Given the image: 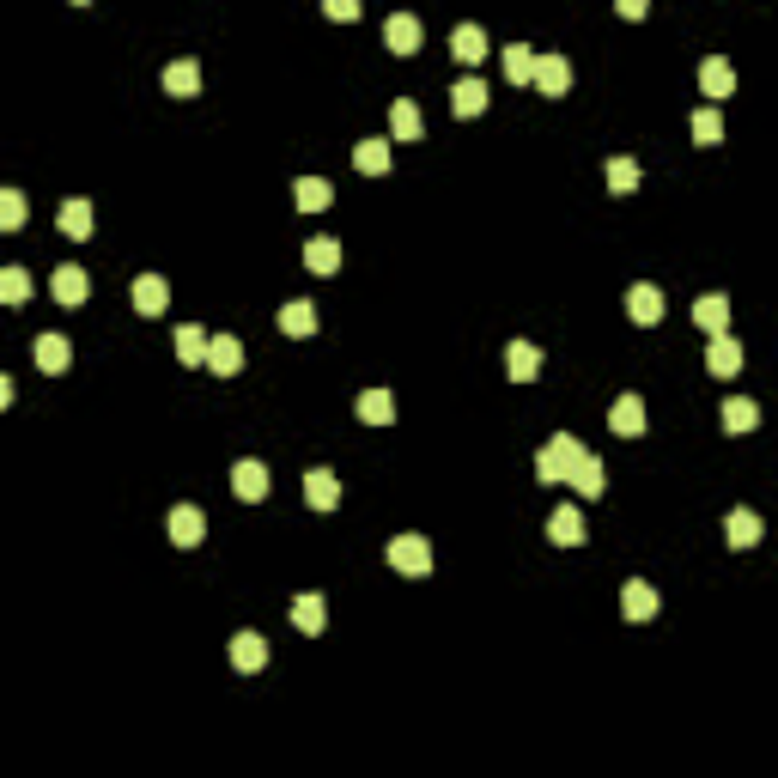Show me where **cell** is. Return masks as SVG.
<instances>
[{
  "label": "cell",
  "instance_id": "cell-1",
  "mask_svg": "<svg viewBox=\"0 0 778 778\" xmlns=\"http://www.w3.org/2000/svg\"><path fill=\"white\" fill-rule=\"evenodd\" d=\"M578 456H584V444H578L572 432H554L548 444H541V456H535V475L548 481V487H566L572 469H578Z\"/></svg>",
  "mask_w": 778,
  "mask_h": 778
},
{
  "label": "cell",
  "instance_id": "cell-2",
  "mask_svg": "<svg viewBox=\"0 0 778 778\" xmlns=\"http://www.w3.org/2000/svg\"><path fill=\"white\" fill-rule=\"evenodd\" d=\"M389 566L408 572V578H426L432 572V541L426 535H396L389 541Z\"/></svg>",
  "mask_w": 778,
  "mask_h": 778
},
{
  "label": "cell",
  "instance_id": "cell-3",
  "mask_svg": "<svg viewBox=\"0 0 778 778\" xmlns=\"http://www.w3.org/2000/svg\"><path fill=\"white\" fill-rule=\"evenodd\" d=\"M535 92L541 98H566L572 92V61L566 55H535Z\"/></svg>",
  "mask_w": 778,
  "mask_h": 778
},
{
  "label": "cell",
  "instance_id": "cell-4",
  "mask_svg": "<svg viewBox=\"0 0 778 778\" xmlns=\"http://www.w3.org/2000/svg\"><path fill=\"white\" fill-rule=\"evenodd\" d=\"M231 493H238L244 505H262L268 499V469L256 456H244V462H231Z\"/></svg>",
  "mask_w": 778,
  "mask_h": 778
},
{
  "label": "cell",
  "instance_id": "cell-5",
  "mask_svg": "<svg viewBox=\"0 0 778 778\" xmlns=\"http://www.w3.org/2000/svg\"><path fill=\"white\" fill-rule=\"evenodd\" d=\"M699 92H706L712 104H724V98L736 92V67H730L724 55H712V61H699Z\"/></svg>",
  "mask_w": 778,
  "mask_h": 778
},
{
  "label": "cell",
  "instance_id": "cell-6",
  "mask_svg": "<svg viewBox=\"0 0 778 778\" xmlns=\"http://www.w3.org/2000/svg\"><path fill=\"white\" fill-rule=\"evenodd\" d=\"M383 49H389V55H414V49H420V19H414V13H389Z\"/></svg>",
  "mask_w": 778,
  "mask_h": 778
},
{
  "label": "cell",
  "instance_id": "cell-7",
  "mask_svg": "<svg viewBox=\"0 0 778 778\" xmlns=\"http://www.w3.org/2000/svg\"><path fill=\"white\" fill-rule=\"evenodd\" d=\"M207 371H213V377H238V371H244V341H238V335H213Z\"/></svg>",
  "mask_w": 778,
  "mask_h": 778
},
{
  "label": "cell",
  "instance_id": "cell-8",
  "mask_svg": "<svg viewBox=\"0 0 778 778\" xmlns=\"http://www.w3.org/2000/svg\"><path fill=\"white\" fill-rule=\"evenodd\" d=\"M627 317H633V323H645V329H651V323H663V292H657L651 280H639V286L627 292Z\"/></svg>",
  "mask_w": 778,
  "mask_h": 778
},
{
  "label": "cell",
  "instance_id": "cell-9",
  "mask_svg": "<svg viewBox=\"0 0 778 778\" xmlns=\"http://www.w3.org/2000/svg\"><path fill=\"white\" fill-rule=\"evenodd\" d=\"M706 365H712V377H736L742 371V341H730V329L712 335L706 341Z\"/></svg>",
  "mask_w": 778,
  "mask_h": 778
},
{
  "label": "cell",
  "instance_id": "cell-10",
  "mask_svg": "<svg viewBox=\"0 0 778 778\" xmlns=\"http://www.w3.org/2000/svg\"><path fill=\"white\" fill-rule=\"evenodd\" d=\"M165 304H171V286L159 274H140L134 280V310H140V317H165Z\"/></svg>",
  "mask_w": 778,
  "mask_h": 778
},
{
  "label": "cell",
  "instance_id": "cell-11",
  "mask_svg": "<svg viewBox=\"0 0 778 778\" xmlns=\"http://www.w3.org/2000/svg\"><path fill=\"white\" fill-rule=\"evenodd\" d=\"M268 663V639L262 633H238V639H231V669H238V675H256Z\"/></svg>",
  "mask_w": 778,
  "mask_h": 778
},
{
  "label": "cell",
  "instance_id": "cell-12",
  "mask_svg": "<svg viewBox=\"0 0 778 778\" xmlns=\"http://www.w3.org/2000/svg\"><path fill=\"white\" fill-rule=\"evenodd\" d=\"M171 541H177V548H201V541H207V517L195 505H177L171 511Z\"/></svg>",
  "mask_w": 778,
  "mask_h": 778
},
{
  "label": "cell",
  "instance_id": "cell-13",
  "mask_svg": "<svg viewBox=\"0 0 778 778\" xmlns=\"http://www.w3.org/2000/svg\"><path fill=\"white\" fill-rule=\"evenodd\" d=\"M548 541H554V548H578V541H584V511H578V505H560V511L548 517Z\"/></svg>",
  "mask_w": 778,
  "mask_h": 778
},
{
  "label": "cell",
  "instance_id": "cell-14",
  "mask_svg": "<svg viewBox=\"0 0 778 778\" xmlns=\"http://www.w3.org/2000/svg\"><path fill=\"white\" fill-rule=\"evenodd\" d=\"M608 426H614V438H639V432H645V402H639V396H620V402L608 408Z\"/></svg>",
  "mask_w": 778,
  "mask_h": 778
},
{
  "label": "cell",
  "instance_id": "cell-15",
  "mask_svg": "<svg viewBox=\"0 0 778 778\" xmlns=\"http://www.w3.org/2000/svg\"><path fill=\"white\" fill-rule=\"evenodd\" d=\"M693 323L706 329V335H724V329H730V298H724V292H706V298L693 304Z\"/></svg>",
  "mask_w": 778,
  "mask_h": 778
},
{
  "label": "cell",
  "instance_id": "cell-16",
  "mask_svg": "<svg viewBox=\"0 0 778 778\" xmlns=\"http://www.w3.org/2000/svg\"><path fill=\"white\" fill-rule=\"evenodd\" d=\"M499 67H505V80H511V86H535V49H529V43H505Z\"/></svg>",
  "mask_w": 778,
  "mask_h": 778
},
{
  "label": "cell",
  "instance_id": "cell-17",
  "mask_svg": "<svg viewBox=\"0 0 778 778\" xmlns=\"http://www.w3.org/2000/svg\"><path fill=\"white\" fill-rule=\"evenodd\" d=\"M450 55L469 61V67L487 61V31H481V25H456V31H450Z\"/></svg>",
  "mask_w": 778,
  "mask_h": 778
},
{
  "label": "cell",
  "instance_id": "cell-18",
  "mask_svg": "<svg viewBox=\"0 0 778 778\" xmlns=\"http://www.w3.org/2000/svg\"><path fill=\"white\" fill-rule=\"evenodd\" d=\"M304 499L317 505V511H335V505H341V481H335L329 469H310V475H304Z\"/></svg>",
  "mask_w": 778,
  "mask_h": 778
},
{
  "label": "cell",
  "instance_id": "cell-19",
  "mask_svg": "<svg viewBox=\"0 0 778 778\" xmlns=\"http://www.w3.org/2000/svg\"><path fill=\"white\" fill-rule=\"evenodd\" d=\"M31 359H37V371H67V359H73V347H67V335H37V347H31Z\"/></svg>",
  "mask_w": 778,
  "mask_h": 778
},
{
  "label": "cell",
  "instance_id": "cell-20",
  "mask_svg": "<svg viewBox=\"0 0 778 778\" xmlns=\"http://www.w3.org/2000/svg\"><path fill=\"white\" fill-rule=\"evenodd\" d=\"M620 614H627V620H651L657 614V590L645 578H633L627 590H620Z\"/></svg>",
  "mask_w": 778,
  "mask_h": 778
},
{
  "label": "cell",
  "instance_id": "cell-21",
  "mask_svg": "<svg viewBox=\"0 0 778 778\" xmlns=\"http://www.w3.org/2000/svg\"><path fill=\"white\" fill-rule=\"evenodd\" d=\"M450 110L456 116H481L487 110V80H456L450 86Z\"/></svg>",
  "mask_w": 778,
  "mask_h": 778
},
{
  "label": "cell",
  "instance_id": "cell-22",
  "mask_svg": "<svg viewBox=\"0 0 778 778\" xmlns=\"http://www.w3.org/2000/svg\"><path fill=\"white\" fill-rule=\"evenodd\" d=\"M207 347H213V335H207L201 323H183V329H177V359H183V365H207Z\"/></svg>",
  "mask_w": 778,
  "mask_h": 778
},
{
  "label": "cell",
  "instance_id": "cell-23",
  "mask_svg": "<svg viewBox=\"0 0 778 778\" xmlns=\"http://www.w3.org/2000/svg\"><path fill=\"white\" fill-rule=\"evenodd\" d=\"M505 371H511L517 383L541 377V347H535V341H511V353H505Z\"/></svg>",
  "mask_w": 778,
  "mask_h": 778
},
{
  "label": "cell",
  "instance_id": "cell-24",
  "mask_svg": "<svg viewBox=\"0 0 778 778\" xmlns=\"http://www.w3.org/2000/svg\"><path fill=\"white\" fill-rule=\"evenodd\" d=\"M602 481H608V475H602V462H596V456L584 450V456H578V469H572V481H566V487H578L584 499H602V493H608Z\"/></svg>",
  "mask_w": 778,
  "mask_h": 778
},
{
  "label": "cell",
  "instance_id": "cell-25",
  "mask_svg": "<svg viewBox=\"0 0 778 778\" xmlns=\"http://www.w3.org/2000/svg\"><path fill=\"white\" fill-rule=\"evenodd\" d=\"M724 541H730V548H754V541H760V517L736 505V511L724 517Z\"/></svg>",
  "mask_w": 778,
  "mask_h": 778
},
{
  "label": "cell",
  "instance_id": "cell-26",
  "mask_svg": "<svg viewBox=\"0 0 778 778\" xmlns=\"http://www.w3.org/2000/svg\"><path fill=\"white\" fill-rule=\"evenodd\" d=\"M359 420L365 426H389L396 420V396H389V389H365L359 396Z\"/></svg>",
  "mask_w": 778,
  "mask_h": 778
},
{
  "label": "cell",
  "instance_id": "cell-27",
  "mask_svg": "<svg viewBox=\"0 0 778 778\" xmlns=\"http://www.w3.org/2000/svg\"><path fill=\"white\" fill-rule=\"evenodd\" d=\"M165 92H171V98H195V92H201V67H195V61H171V67H165Z\"/></svg>",
  "mask_w": 778,
  "mask_h": 778
},
{
  "label": "cell",
  "instance_id": "cell-28",
  "mask_svg": "<svg viewBox=\"0 0 778 778\" xmlns=\"http://www.w3.org/2000/svg\"><path fill=\"white\" fill-rule=\"evenodd\" d=\"M292 201H298L304 213H323V207L335 201V189H329L323 177H298V183H292Z\"/></svg>",
  "mask_w": 778,
  "mask_h": 778
},
{
  "label": "cell",
  "instance_id": "cell-29",
  "mask_svg": "<svg viewBox=\"0 0 778 778\" xmlns=\"http://www.w3.org/2000/svg\"><path fill=\"white\" fill-rule=\"evenodd\" d=\"M304 268H310V274H335V268H341V244H335V238H310V244H304Z\"/></svg>",
  "mask_w": 778,
  "mask_h": 778
},
{
  "label": "cell",
  "instance_id": "cell-30",
  "mask_svg": "<svg viewBox=\"0 0 778 778\" xmlns=\"http://www.w3.org/2000/svg\"><path fill=\"white\" fill-rule=\"evenodd\" d=\"M49 292L61 298V304H86V268H55V280H49Z\"/></svg>",
  "mask_w": 778,
  "mask_h": 778
},
{
  "label": "cell",
  "instance_id": "cell-31",
  "mask_svg": "<svg viewBox=\"0 0 778 778\" xmlns=\"http://www.w3.org/2000/svg\"><path fill=\"white\" fill-rule=\"evenodd\" d=\"M280 335H317V304L292 298V304L280 310Z\"/></svg>",
  "mask_w": 778,
  "mask_h": 778
},
{
  "label": "cell",
  "instance_id": "cell-32",
  "mask_svg": "<svg viewBox=\"0 0 778 778\" xmlns=\"http://www.w3.org/2000/svg\"><path fill=\"white\" fill-rule=\"evenodd\" d=\"M61 231H67L73 244H80V238H92V201H80V195H73V201L61 207Z\"/></svg>",
  "mask_w": 778,
  "mask_h": 778
},
{
  "label": "cell",
  "instance_id": "cell-33",
  "mask_svg": "<svg viewBox=\"0 0 778 778\" xmlns=\"http://www.w3.org/2000/svg\"><path fill=\"white\" fill-rule=\"evenodd\" d=\"M353 165H359L365 177H383V171H389V140H359V146H353Z\"/></svg>",
  "mask_w": 778,
  "mask_h": 778
},
{
  "label": "cell",
  "instance_id": "cell-34",
  "mask_svg": "<svg viewBox=\"0 0 778 778\" xmlns=\"http://www.w3.org/2000/svg\"><path fill=\"white\" fill-rule=\"evenodd\" d=\"M718 420H724V432H754V426H760V408H754L748 396H730Z\"/></svg>",
  "mask_w": 778,
  "mask_h": 778
},
{
  "label": "cell",
  "instance_id": "cell-35",
  "mask_svg": "<svg viewBox=\"0 0 778 778\" xmlns=\"http://www.w3.org/2000/svg\"><path fill=\"white\" fill-rule=\"evenodd\" d=\"M323 620H329L323 596H298V602H292V627H298V633H323Z\"/></svg>",
  "mask_w": 778,
  "mask_h": 778
},
{
  "label": "cell",
  "instance_id": "cell-36",
  "mask_svg": "<svg viewBox=\"0 0 778 778\" xmlns=\"http://www.w3.org/2000/svg\"><path fill=\"white\" fill-rule=\"evenodd\" d=\"M389 128H396V140H420V110L408 98H396L389 104Z\"/></svg>",
  "mask_w": 778,
  "mask_h": 778
},
{
  "label": "cell",
  "instance_id": "cell-37",
  "mask_svg": "<svg viewBox=\"0 0 778 778\" xmlns=\"http://www.w3.org/2000/svg\"><path fill=\"white\" fill-rule=\"evenodd\" d=\"M693 140H699V146H718V140H724V116H718V104H706V110L693 116Z\"/></svg>",
  "mask_w": 778,
  "mask_h": 778
},
{
  "label": "cell",
  "instance_id": "cell-38",
  "mask_svg": "<svg viewBox=\"0 0 778 778\" xmlns=\"http://www.w3.org/2000/svg\"><path fill=\"white\" fill-rule=\"evenodd\" d=\"M0 298H7V304H25V298H31V274H25V268H0Z\"/></svg>",
  "mask_w": 778,
  "mask_h": 778
},
{
  "label": "cell",
  "instance_id": "cell-39",
  "mask_svg": "<svg viewBox=\"0 0 778 778\" xmlns=\"http://www.w3.org/2000/svg\"><path fill=\"white\" fill-rule=\"evenodd\" d=\"M608 189H614V195H633V189H639V165H633V159H614V165H608Z\"/></svg>",
  "mask_w": 778,
  "mask_h": 778
},
{
  "label": "cell",
  "instance_id": "cell-40",
  "mask_svg": "<svg viewBox=\"0 0 778 778\" xmlns=\"http://www.w3.org/2000/svg\"><path fill=\"white\" fill-rule=\"evenodd\" d=\"M0 225H7V231L25 225V195L19 189H0Z\"/></svg>",
  "mask_w": 778,
  "mask_h": 778
},
{
  "label": "cell",
  "instance_id": "cell-41",
  "mask_svg": "<svg viewBox=\"0 0 778 778\" xmlns=\"http://www.w3.org/2000/svg\"><path fill=\"white\" fill-rule=\"evenodd\" d=\"M323 13L341 19V25H353V19H359V0H323Z\"/></svg>",
  "mask_w": 778,
  "mask_h": 778
},
{
  "label": "cell",
  "instance_id": "cell-42",
  "mask_svg": "<svg viewBox=\"0 0 778 778\" xmlns=\"http://www.w3.org/2000/svg\"><path fill=\"white\" fill-rule=\"evenodd\" d=\"M614 13H620V19H645L651 0H614Z\"/></svg>",
  "mask_w": 778,
  "mask_h": 778
},
{
  "label": "cell",
  "instance_id": "cell-43",
  "mask_svg": "<svg viewBox=\"0 0 778 778\" xmlns=\"http://www.w3.org/2000/svg\"><path fill=\"white\" fill-rule=\"evenodd\" d=\"M73 7H92V0H73Z\"/></svg>",
  "mask_w": 778,
  "mask_h": 778
}]
</instances>
